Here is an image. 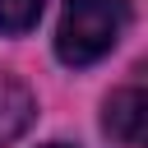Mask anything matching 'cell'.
<instances>
[{
  "mask_svg": "<svg viewBox=\"0 0 148 148\" xmlns=\"http://www.w3.org/2000/svg\"><path fill=\"white\" fill-rule=\"evenodd\" d=\"M125 23H130V0H65L56 28V56L69 69L97 65L102 56H111Z\"/></svg>",
  "mask_w": 148,
  "mask_h": 148,
  "instance_id": "cell-1",
  "label": "cell"
},
{
  "mask_svg": "<svg viewBox=\"0 0 148 148\" xmlns=\"http://www.w3.org/2000/svg\"><path fill=\"white\" fill-rule=\"evenodd\" d=\"M143 120H148V97L143 88H120L106 97V116H102V130L125 143V148H139L143 143Z\"/></svg>",
  "mask_w": 148,
  "mask_h": 148,
  "instance_id": "cell-2",
  "label": "cell"
},
{
  "mask_svg": "<svg viewBox=\"0 0 148 148\" xmlns=\"http://www.w3.org/2000/svg\"><path fill=\"white\" fill-rule=\"evenodd\" d=\"M37 116V97L18 83V79H0V148L14 143Z\"/></svg>",
  "mask_w": 148,
  "mask_h": 148,
  "instance_id": "cell-3",
  "label": "cell"
},
{
  "mask_svg": "<svg viewBox=\"0 0 148 148\" xmlns=\"http://www.w3.org/2000/svg\"><path fill=\"white\" fill-rule=\"evenodd\" d=\"M46 0H0V32L5 37H23L37 28Z\"/></svg>",
  "mask_w": 148,
  "mask_h": 148,
  "instance_id": "cell-4",
  "label": "cell"
},
{
  "mask_svg": "<svg viewBox=\"0 0 148 148\" xmlns=\"http://www.w3.org/2000/svg\"><path fill=\"white\" fill-rule=\"evenodd\" d=\"M46 148H69V143H46Z\"/></svg>",
  "mask_w": 148,
  "mask_h": 148,
  "instance_id": "cell-5",
  "label": "cell"
}]
</instances>
